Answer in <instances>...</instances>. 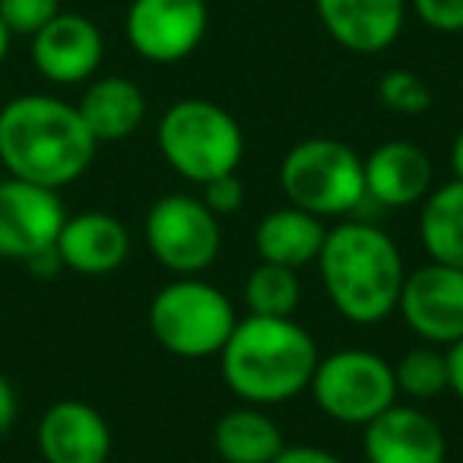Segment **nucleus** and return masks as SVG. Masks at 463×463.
Listing matches in <instances>:
<instances>
[{
  "instance_id": "obj_1",
  "label": "nucleus",
  "mask_w": 463,
  "mask_h": 463,
  "mask_svg": "<svg viewBox=\"0 0 463 463\" xmlns=\"http://www.w3.org/2000/svg\"><path fill=\"white\" fill-rule=\"evenodd\" d=\"M96 149L80 109L64 99L33 92L0 109V162L14 178L61 191L86 175Z\"/></svg>"
},
{
  "instance_id": "obj_2",
  "label": "nucleus",
  "mask_w": 463,
  "mask_h": 463,
  "mask_svg": "<svg viewBox=\"0 0 463 463\" xmlns=\"http://www.w3.org/2000/svg\"><path fill=\"white\" fill-rule=\"evenodd\" d=\"M317 267L324 292L346 321L372 327L397 311L406 279L403 254L374 222L346 219L327 229Z\"/></svg>"
},
{
  "instance_id": "obj_3",
  "label": "nucleus",
  "mask_w": 463,
  "mask_h": 463,
  "mask_svg": "<svg viewBox=\"0 0 463 463\" xmlns=\"http://www.w3.org/2000/svg\"><path fill=\"white\" fill-rule=\"evenodd\" d=\"M317 362L315 336L292 317H241L219 353L225 387L251 406L296 400L311 387Z\"/></svg>"
},
{
  "instance_id": "obj_4",
  "label": "nucleus",
  "mask_w": 463,
  "mask_h": 463,
  "mask_svg": "<svg viewBox=\"0 0 463 463\" xmlns=\"http://www.w3.org/2000/svg\"><path fill=\"white\" fill-rule=\"evenodd\" d=\"M156 140L162 159L194 184L239 172L245 156L241 124L210 99H181L168 105Z\"/></svg>"
},
{
  "instance_id": "obj_5",
  "label": "nucleus",
  "mask_w": 463,
  "mask_h": 463,
  "mask_svg": "<svg viewBox=\"0 0 463 463\" xmlns=\"http://www.w3.org/2000/svg\"><path fill=\"white\" fill-rule=\"evenodd\" d=\"M279 187L292 206L311 216H346L365 206L362 156L334 137H311L286 153L279 165Z\"/></svg>"
},
{
  "instance_id": "obj_6",
  "label": "nucleus",
  "mask_w": 463,
  "mask_h": 463,
  "mask_svg": "<svg viewBox=\"0 0 463 463\" xmlns=\"http://www.w3.org/2000/svg\"><path fill=\"white\" fill-rule=\"evenodd\" d=\"M235 324L239 315L229 296L197 277H178L149 302V330L156 343L178 359L219 355Z\"/></svg>"
},
{
  "instance_id": "obj_7",
  "label": "nucleus",
  "mask_w": 463,
  "mask_h": 463,
  "mask_svg": "<svg viewBox=\"0 0 463 463\" xmlns=\"http://www.w3.org/2000/svg\"><path fill=\"white\" fill-rule=\"evenodd\" d=\"M311 393L324 416L343 425L365 429L374 416L397 403V378L393 365L368 349H340L317 362Z\"/></svg>"
},
{
  "instance_id": "obj_8",
  "label": "nucleus",
  "mask_w": 463,
  "mask_h": 463,
  "mask_svg": "<svg viewBox=\"0 0 463 463\" xmlns=\"http://www.w3.org/2000/svg\"><path fill=\"white\" fill-rule=\"evenodd\" d=\"M143 235L153 258L178 277H200L210 270L222 248L219 216L191 194H165L156 200L143 222Z\"/></svg>"
},
{
  "instance_id": "obj_9",
  "label": "nucleus",
  "mask_w": 463,
  "mask_h": 463,
  "mask_svg": "<svg viewBox=\"0 0 463 463\" xmlns=\"http://www.w3.org/2000/svg\"><path fill=\"white\" fill-rule=\"evenodd\" d=\"M210 29L206 0H134L124 16L130 48L149 64L191 58Z\"/></svg>"
},
{
  "instance_id": "obj_10",
  "label": "nucleus",
  "mask_w": 463,
  "mask_h": 463,
  "mask_svg": "<svg viewBox=\"0 0 463 463\" xmlns=\"http://www.w3.org/2000/svg\"><path fill=\"white\" fill-rule=\"evenodd\" d=\"M67 210L61 194L23 178H0V258L29 260L58 245Z\"/></svg>"
},
{
  "instance_id": "obj_11",
  "label": "nucleus",
  "mask_w": 463,
  "mask_h": 463,
  "mask_svg": "<svg viewBox=\"0 0 463 463\" xmlns=\"http://www.w3.org/2000/svg\"><path fill=\"white\" fill-rule=\"evenodd\" d=\"M397 311L429 346L457 343L463 336V270L431 260L416 273H406Z\"/></svg>"
},
{
  "instance_id": "obj_12",
  "label": "nucleus",
  "mask_w": 463,
  "mask_h": 463,
  "mask_svg": "<svg viewBox=\"0 0 463 463\" xmlns=\"http://www.w3.org/2000/svg\"><path fill=\"white\" fill-rule=\"evenodd\" d=\"M105 54L99 26L83 14L61 10L48 26L33 35V64L48 83L77 86L96 77Z\"/></svg>"
},
{
  "instance_id": "obj_13",
  "label": "nucleus",
  "mask_w": 463,
  "mask_h": 463,
  "mask_svg": "<svg viewBox=\"0 0 463 463\" xmlns=\"http://www.w3.org/2000/svg\"><path fill=\"white\" fill-rule=\"evenodd\" d=\"M362 450L368 463H444L448 438L419 406L393 403L365 425Z\"/></svg>"
},
{
  "instance_id": "obj_14",
  "label": "nucleus",
  "mask_w": 463,
  "mask_h": 463,
  "mask_svg": "<svg viewBox=\"0 0 463 463\" xmlns=\"http://www.w3.org/2000/svg\"><path fill=\"white\" fill-rule=\"evenodd\" d=\"M35 441L45 463H105L111 454V429L96 406L61 400L39 419Z\"/></svg>"
},
{
  "instance_id": "obj_15",
  "label": "nucleus",
  "mask_w": 463,
  "mask_h": 463,
  "mask_svg": "<svg viewBox=\"0 0 463 463\" xmlns=\"http://www.w3.org/2000/svg\"><path fill=\"white\" fill-rule=\"evenodd\" d=\"M58 254L64 270L80 277H109L121 270L130 254V235L124 222L111 213L86 210L67 216L58 235Z\"/></svg>"
},
{
  "instance_id": "obj_16",
  "label": "nucleus",
  "mask_w": 463,
  "mask_h": 463,
  "mask_svg": "<svg viewBox=\"0 0 463 463\" xmlns=\"http://www.w3.org/2000/svg\"><path fill=\"white\" fill-rule=\"evenodd\" d=\"M327 35L353 54H381L397 42L406 0H315Z\"/></svg>"
},
{
  "instance_id": "obj_17",
  "label": "nucleus",
  "mask_w": 463,
  "mask_h": 463,
  "mask_svg": "<svg viewBox=\"0 0 463 463\" xmlns=\"http://www.w3.org/2000/svg\"><path fill=\"white\" fill-rule=\"evenodd\" d=\"M365 168V197L381 210H403L431 191V159L410 140H387L372 149Z\"/></svg>"
},
{
  "instance_id": "obj_18",
  "label": "nucleus",
  "mask_w": 463,
  "mask_h": 463,
  "mask_svg": "<svg viewBox=\"0 0 463 463\" xmlns=\"http://www.w3.org/2000/svg\"><path fill=\"white\" fill-rule=\"evenodd\" d=\"M77 109L96 143H121L146 118V96L128 77H99L86 86Z\"/></svg>"
},
{
  "instance_id": "obj_19",
  "label": "nucleus",
  "mask_w": 463,
  "mask_h": 463,
  "mask_svg": "<svg viewBox=\"0 0 463 463\" xmlns=\"http://www.w3.org/2000/svg\"><path fill=\"white\" fill-rule=\"evenodd\" d=\"M324 219L298 210V206H279L267 213L254 229V248L267 264H283L292 270H302L311 260H317L324 245Z\"/></svg>"
},
{
  "instance_id": "obj_20",
  "label": "nucleus",
  "mask_w": 463,
  "mask_h": 463,
  "mask_svg": "<svg viewBox=\"0 0 463 463\" xmlns=\"http://www.w3.org/2000/svg\"><path fill=\"white\" fill-rule=\"evenodd\" d=\"M213 448L222 463H273L286 448V438L260 406L245 403L219 416Z\"/></svg>"
},
{
  "instance_id": "obj_21",
  "label": "nucleus",
  "mask_w": 463,
  "mask_h": 463,
  "mask_svg": "<svg viewBox=\"0 0 463 463\" xmlns=\"http://www.w3.org/2000/svg\"><path fill=\"white\" fill-rule=\"evenodd\" d=\"M419 239L435 264L463 270V181L454 178L425 194Z\"/></svg>"
},
{
  "instance_id": "obj_22",
  "label": "nucleus",
  "mask_w": 463,
  "mask_h": 463,
  "mask_svg": "<svg viewBox=\"0 0 463 463\" xmlns=\"http://www.w3.org/2000/svg\"><path fill=\"white\" fill-rule=\"evenodd\" d=\"M302 298V283L292 267L267 264L260 260L245 283V305L248 315L260 317H292Z\"/></svg>"
},
{
  "instance_id": "obj_23",
  "label": "nucleus",
  "mask_w": 463,
  "mask_h": 463,
  "mask_svg": "<svg viewBox=\"0 0 463 463\" xmlns=\"http://www.w3.org/2000/svg\"><path fill=\"white\" fill-rule=\"evenodd\" d=\"M393 378L400 393L425 403L448 391V359L438 346H416L393 365Z\"/></svg>"
},
{
  "instance_id": "obj_24",
  "label": "nucleus",
  "mask_w": 463,
  "mask_h": 463,
  "mask_svg": "<svg viewBox=\"0 0 463 463\" xmlns=\"http://www.w3.org/2000/svg\"><path fill=\"white\" fill-rule=\"evenodd\" d=\"M378 99H381V105H384V109L412 118V115H425V111H429L431 90H429V83L419 77V73L397 67V71H387L384 77H381Z\"/></svg>"
},
{
  "instance_id": "obj_25",
  "label": "nucleus",
  "mask_w": 463,
  "mask_h": 463,
  "mask_svg": "<svg viewBox=\"0 0 463 463\" xmlns=\"http://www.w3.org/2000/svg\"><path fill=\"white\" fill-rule=\"evenodd\" d=\"M58 14L61 0H0V20L7 23L10 35H29L33 39Z\"/></svg>"
},
{
  "instance_id": "obj_26",
  "label": "nucleus",
  "mask_w": 463,
  "mask_h": 463,
  "mask_svg": "<svg viewBox=\"0 0 463 463\" xmlns=\"http://www.w3.org/2000/svg\"><path fill=\"white\" fill-rule=\"evenodd\" d=\"M200 200H203L213 216L222 219L241 210V203H245V187H241V178L235 172L219 175V178L200 184Z\"/></svg>"
},
{
  "instance_id": "obj_27",
  "label": "nucleus",
  "mask_w": 463,
  "mask_h": 463,
  "mask_svg": "<svg viewBox=\"0 0 463 463\" xmlns=\"http://www.w3.org/2000/svg\"><path fill=\"white\" fill-rule=\"evenodd\" d=\"M416 16L435 33H463V0H412Z\"/></svg>"
},
{
  "instance_id": "obj_28",
  "label": "nucleus",
  "mask_w": 463,
  "mask_h": 463,
  "mask_svg": "<svg viewBox=\"0 0 463 463\" xmlns=\"http://www.w3.org/2000/svg\"><path fill=\"white\" fill-rule=\"evenodd\" d=\"M273 463H343V460L324 448H311V444H286Z\"/></svg>"
},
{
  "instance_id": "obj_29",
  "label": "nucleus",
  "mask_w": 463,
  "mask_h": 463,
  "mask_svg": "<svg viewBox=\"0 0 463 463\" xmlns=\"http://www.w3.org/2000/svg\"><path fill=\"white\" fill-rule=\"evenodd\" d=\"M444 349H448L444 353V359H448V391L463 403V336Z\"/></svg>"
},
{
  "instance_id": "obj_30",
  "label": "nucleus",
  "mask_w": 463,
  "mask_h": 463,
  "mask_svg": "<svg viewBox=\"0 0 463 463\" xmlns=\"http://www.w3.org/2000/svg\"><path fill=\"white\" fill-rule=\"evenodd\" d=\"M23 264H26L29 270L35 273V277H58V273L64 270V260H61V254H58V245L45 248V251H39V254H33V258L23 260Z\"/></svg>"
},
{
  "instance_id": "obj_31",
  "label": "nucleus",
  "mask_w": 463,
  "mask_h": 463,
  "mask_svg": "<svg viewBox=\"0 0 463 463\" xmlns=\"http://www.w3.org/2000/svg\"><path fill=\"white\" fill-rule=\"evenodd\" d=\"M16 412H20V400H16V391L4 374H0V435L16 422Z\"/></svg>"
},
{
  "instance_id": "obj_32",
  "label": "nucleus",
  "mask_w": 463,
  "mask_h": 463,
  "mask_svg": "<svg viewBox=\"0 0 463 463\" xmlns=\"http://www.w3.org/2000/svg\"><path fill=\"white\" fill-rule=\"evenodd\" d=\"M450 172L457 181H463V130L454 137V146H450Z\"/></svg>"
},
{
  "instance_id": "obj_33",
  "label": "nucleus",
  "mask_w": 463,
  "mask_h": 463,
  "mask_svg": "<svg viewBox=\"0 0 463 463\" xmlns=\"http://www.w3.org/2000/svg\"><path fill=\"white\" fill-rule=\"evenodd\" d=\"M10 42H14V35H10L7 23L0 20V64H4V58H7V52H10Z\"/></svg>"
}]
</instances>
